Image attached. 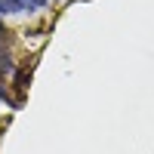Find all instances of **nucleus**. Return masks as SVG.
<instances>
[{"label": "nucleus", "instance_id": "obj_1", "mask_svg": "<svg viewBox=\"0 0 154 154\" xmlns=\"http://www.w3.org/2000/svg\"><path fill=\"white\" fill-rule=\"evenodd\" d=\"M12 86H16V102L22 105V99H25V93H28V86H31V71H16L12 74Z\"/></svg>", "mask_w": 154, "mask_h": 154}, {"label": "nucleus", "instance_id": "obj_2", "mask_svg": "<svg viewBox=\"0 0 154 154\" xmlns=\"http://www.w3.org/2000/svg\"><path fill=\"white\" fill-rule=\"evenodd\" d=\"M12 74H16V59H12L9 49H0V83L9 80Z\"/></svg>", "mask_w": 154, "mask_h": 154}, {"label": "nucleus", "instance_id": "obj_3", "mask_svg": "<svg viewBox=\"0 0 154 154\" xmlns=\"http://www.w3.org/2000/svg\"><path fill=\"white\" fill-rule=\"evenodd\" d=\"M0 16H25L22 0H0Z\"/></svg>", "mask_w": 154, "mask_h": 154}, {"label": "nucleus", "instance_id": "obj_4", "mask_svg": "<svg viewBox=\"0 0 154 154\" xmlns=\"http://www.w3.org/2000/svg\"><path fill=\"white\" fill-rule=\"evenodd\" d=\"M0 105H6V108H12V111H19V108H22L19 102H16V96H9L6 83H0Z\"/></svg>", "mask_w": 154, "mask_h": 154}, {"label": "nucleus", "instance_id": "obj_5", "mask_svg": "<svg viewBox=\"0 0 154 154\" xmlns=\"http://www.w3.org/2000/svg\"><path fill=\"white\" fill-rule=\"evenodd\" d=\"M46 3H49V0H22V6H25V16H34V12L46 9Z\"/></svg>", "mask_w": 154, "mask_h": 154}, {"label": "nucleus", "instance_id": "obj_6", "mask_svg": "<svg viewBox=\"0 0 154 154\" xmlns=\"http://www.w3.org/2000/svg\"><path fill=\"white\" fill-rule=\"evenodd\" d=\"M6 34H9V31L3 28V16H0V40H6Z\"/></svg>", "mask_w": 154, "mask_h": 154}, {"label": "nucleus", "instance_id": "obj_7", "mask_svg": "<svg viewBox=\"0 0 154 154\" xmlns=\"http://www.w3.org/2000/svg\"><path fill=\"white\" fill-rule=\"evenodd\" d=\"M53 3H62V0H53Z\"/></svg>", "mask_w": 154, "mask_h": 154}]
</instances>
